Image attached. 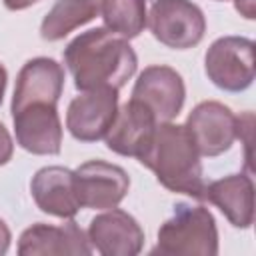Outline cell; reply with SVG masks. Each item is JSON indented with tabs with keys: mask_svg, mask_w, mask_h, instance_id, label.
Masks as SVG:
<instances>
[{
	"mask_svg": "<svg viewBox=\"0 0 256 256\" xmlns=\"http://www.w3.org/2000/svg\"><path fill=\"white\" fill-rule=\"evenodd\" d=\"M64 64L80 92L96 88L120 90L134 76L138 58L126 38L102 26L78 34L64 48Z\"/></svg>",
	"mask_w": 256,
	"mask_h": 256,
	"instance_id": "6da1fadb",
	"label": "cell"
},
{
	"mask_svg": "<svg viewBox=\"0 0 256 256\" xmlns=\"http://www.w3.org/2000/svg\"><path fill=\"white\" fill-rule=\"evenodd\" d=\"M138 162L152 170L166 190L202 200L206 182L200 152L182 124L158 122Z\"/></svg>",
	"mask_w": 256,
	"mask_h": 256,
	"instance_id": "7a4b0ae2",
	"label": "cell"
},
{
	"mask_svg": "<svg viewBox=\"0 0 256 256\" xmlns=\"http://www.w3.org/2000/svg\"><path fill=\"white\" fill-rule=\"evenodd\" d=\"M152 254L162 256H216L218 228L204 206L178 204L174 214L158 228Z\"/></svg>",
	"mask_w": 256,
	"mask_h": 256,
	"instance_id": "3957f363",
	"label": "cell"
},
{
	"mask_svg": "<svg viewBox=\"0 0 256 256\" xmlns=\"http://www.w3.org/2000/svg\"><path fill=\"white\" fill-rule=\"evenodd\" d=\"M208 80L224 92H242L254 82V42L246 36L216 38L204 56Z\"/></svg>",
	"mask_w": 256,
	"mask_h": 256,
	"instance_id": "277c9868",
	"label": "cell"
},
{
	"mask_svg": "<svg viewBox=\"0 0 256 256\" xmlns=\"http://www.w3.org/2000/svg\"><path fill=\"white\" fill-rule=\"evenodd\" d=\"M146 26L152 36L174 50H186L204 38L206 18L192 0H154Z\"/></svg>",
	"mask_w": 256,
	"mask_h": 256,
	"instance_id": "5b68a950",
	"label": "cell"
},
{
	"mask_svg": "<svg viewBox=\"0 0 256 256\" xmlns=\"http://www.w3.org/2000/svg\"><path fill=\"white\" fill-rule=\"evenodd\" d=\"M74 190L80 208H116L130 190L128 172L104 160H88L74 170Z\"/></svg>",
	"mask_w": 256,
	"mask_h": 256,
	"instance_id": "8992f818",
	"label": "cell"
},
{
	"mask_svg": "<svg viewBox=\"0 0 256 256\" xmlns=\"http://www.w3.org/2000/svg\"><path fill=\"white\" fill-rule=\"evenodd\" d=\"M132 98L142 102L158 122H172L186 100L182 76L164 64L146 66L132 88Z\"/></svg>",
	"mask_w": 256,
	"mask_h": 256,
	"instance_id": "52a82bcc",
	"label": "cell"
},
{
	"mask_svg": "<svg viewBox=\"0 0 256 256\" xmlns=\"http://www.w3.org/2000/svg\"><path fill=\"white\" fill-rule=\"evenodd\" d=\"M16 144L36 156H56L62 150V122L56 104L34 102L12 112Z\"/></svg>",
	"mask_w": 256,
	"mask_h": 256,
	"instance_id": "ba28073f",
	"label": "cell"
},
{
	"mask_svg": "<svg viewBox=\"0 0 256 256\" xmlns=\"http://www.w3.org/2000/svg\"><path fill=\"white\" fill-rule=\"evenodd\" d=\"M118 112V90H86L70 100L66 110V128L80 142H96L106 136Z\"/></svg>",
	"mask_w": 256,
	"mask_h": 256,
	"instance_id": "9c48e42d",
	"label": "cell"
},
{
	"mask_svg": "<svg viewBox=\"0 0 256 256\" xmlns=\"http://www.w3.org/2000/svg\"><path fill=\"white\" fill-rule=\"evenodd\" d=\"M184 128L200 156H220L236 140V114L218 100H204L192 108Z\"/></svg>",
	"mask_w": 256,
	"mask_h": 256,
	"instance_id": "30bf717a",
	"label": "cell"
},
{
	"mask_svg": "<svg viewBox=\"0 0 256 256\" xmlns=\"http://www.w3.org/2000/svg\"><path fill=\"white\" fill-rule=\"evenodd\" d=\"M88 242L102 256H136L144 246V230L138 220L120 208H108L88 226Z\"/></svg>",
	"mask_w": 256,
	"mask_h": 256,
	"instance_id": "8fae6325",
	"label": "cell"
},
{
	"mask_svg": "<svg viewBox=\"0 0 256 256\" xmlns=\"http://www.w3.org/2000/svg\"><path fill=\"white\" fill-rule=\"evenodd\" d=\"M20 256H88L92 246L86 232L68 218L60 226L52 224H32L18 238Z\"/></svg>",
	"mask_w": 256,
	"mask_h": 256,
	"instance_id": "7c38bea8",
	"label": "cell"
},
{
	"mask_svg": "<svg viewBox=\"0 0 256 256\" xmlns=\"http://www.w3.org/2000/svg\"><path fill=\"white\" fill-rule=\"evenodd\" d=\"M64 90V68L54 58L38 56L28 60L16 78L10 110H18L26 104L48 102L58 104Z\"/></svg>",
	"mask_w": 256,
	"mask_h": 256,
	"instance_id": "4fadbf2b",
	"label": "cell"
},
{
	"mask_svg": "<svg viewBox=\"0 0 256 256\" xmlns=\"http://www.w3.org/2000/svg\"><path fill=\"white\" fill-rule=\"evenodd\" d=\"M30 194L36 206L54 218H74L80 210L74 190V170L64 166H44L30 180Z\"/></svg>",
	"mask_w": 256,
	"mask_h": 256,
	"instance_id": "5bb4252c",
	"label": "cell"
},
{
	"mask_svg": "<svg viewBox=\"0 0 256 256\" xmlns=\"http://www.w3.org/2000/svg\"><path fill=\"white\" fill-rule=\"evenodd\" d=\"M156 124L158 120L154 114L142 102L130 98L124 106L118 108L116 118L106 132V146L114 154L138 158V154L146 148Z\"/></svg>",
	"mask_w": 256,
	"mask_h": 256,
	"instance_id": "9a60e30c",
	"label": "cell"
},
{
	"mask_svg": "<svg viewBox=\"0 0 256 256\" xmlns=\"http://www.w3.org/2000/svg\"><path fill=\"white\" fill-rule=\"evenodd\" d=\"M202 200L214 204L234 228H250L254 222V182L244 172L206 184Z\"/></svg>",
	"mask_w": 256,
	"mask_h": 256,
	"instance_id": "2e32d148",
	"label": "cell"
},
{
	"mask_svg": "<svg viewBox=\"0 0 256 256\" xmlns=\"http://www.w3.org/2000/svg\"><path fill=\"white\" fill-rule=\"evenodd\" d=\"M96 16L98 0H56L40 24V36L48 42L62 40Z\"/></svg>",
	"mask_w": 256,
	"mask_h": 256,
	"instance_id": "e0dca14e",
	"label": "cell"
},
{
	"mask_svg": "<svg viewBox=\"0 0 256 256\" xmlns=\"http://www.w3.org/2000/svg\"><path fill=\"white\" fill-rule=\"evenodd\" d=\"M98 14L104 20V28L126 40L136 38L148 18L146 0H98Z\"/></svg>",
	"mask_w": 256,
	"mask_h": 256,
	"instance_id": "ac0fdd59",
	"label": "cell"
},
{
	"mask_svg": "<svg viewBox=\"0 0 256 256\" xmlns=\"http://www.w3.org/2000/svg\"><path fill=\"white\" fill-rule=\"evenodd\" d=\"M12 154H14V140L6 130V126L0 122V166L8 164L12 160Z\"/></svg>",
	"mask_w": 256,
	"mask_h": 256,
	"instance_id": "d6986e66",
	"label": "cell"
},
{
	"mask_svg": "<svg viewBox=\"0 0 256 256\" xmlns=\"http://www.w3.org/2000/svg\"><path fill=\"white\" fill-rule=\"evenodd\" d=\"M234 8L240 12V16H244L246 20H252L254 12H256V2L254 0H234Z\"/></svg>",
	"mask_w": 256,
	"mask_h": 256,
	"instance_id": "ffe728a7",
	"label": "cell"
},
{
	"mask_svg": "<svg viewBox=\"0 0 256 256\" xmlns=\"http://www.w3.org/2000/svg\"><path fill=\"white\" fill-rule=\"evenodd\" d=\"M10 240H12L10 228H8V224L0 218V256L8 252V248H10Z\"/></svg>",
	"mask_w": 256,
	"mask_h": 256,
	"instance_id": "44dd1931",
	"label": "cell"
},
{
	"mask_svg": "<svg viewBox=\"0 0 256 256\" xmlns=\"http://www.w3.org/2000/svg\"><path fill=\"white\" fill-rule=\"evenodd\" d=\"M2 2H4V6H6L8 10L18 12V10H26V8H30L32 4H38V2H42V0H2Z\"/></svg>",
	"mask_w": 256,
	"mask_h": 256,
	"instance_id": "7402d4cb",
	"label": "cell"
},
{
	"mask_svg": "<svg viewBox=\"0 0 256 256\" xmlns=\"http://www.w3.org/2000/svg\"><path fill=\"white\" fill-rule=\"evenodd\" d=\"M6 82H8V72L0 64V104H2V98H4V92H6Z\"/></svg>",
	"mask_w": 256,
	"mask_h": 256,
	"instance_id": "603a6c76",
	"label": "cell"
},
{
	"mask_svg": "<svg viewBox=\"0 0 256 256\" xmlns=\"http://www.w3.org/2000/svg\"><path fill=\"white\" fill-rule=\"evenodd\" d=\"M218 2H222V0H218Z\"/></svg>",
	"mask_w": 256,
	"mask_h": 256,
	"instance_id": "cb8c5ba5",
	"label": "cell"
}]
</instances>
